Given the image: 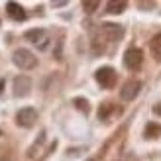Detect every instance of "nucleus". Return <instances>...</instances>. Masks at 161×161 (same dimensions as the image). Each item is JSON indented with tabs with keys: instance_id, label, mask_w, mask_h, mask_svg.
Segmentation results:
<instances>
[{
	"instance_id": "obj_1",
	"label": "nucleus",
	"mask_w": 161,
	"mask_h": 161,
	"mask_svg": "<svg viewBox=\"0 0 161 161\" xmlns=\"http://www.w3.org/2000/svg\"><path fill=\"white\" fill-rule=\"evenodd\" d=\"M124 36V30L122 26H118V24H102V26L96 30V34L91 42V47L92 51L98 55V53H104L106 51V45H114L120 42V37Z\"/></svg>"
},
{
	"instance_id": "obj_2",
	"label": "nucleus",
	"mask_w": 161,
	"mask_h": 161,
	"mask_svg": "<svg viewBox=\"0 0 161 161\" xmlns=\"http://www.w3.org/2000/svg\"><path fill=\"white\" fill-rule=\"evenodd\" d=\"M12 61H14V65L18 69H22V71H31L37 65V57L30 49H24V47H20V49L14 51Z\"/></svg>"
},
{
	"instance_id": "obj_3",
	"label": "nucleus",
	"mask_w": 161,
	"mask_h": 161,
	"mask_svg": "<svg viewBox=\"0 0 161 161\" xmlns=\"http://www.w3.org/2000/svg\"><path fill=\"white\" fill-rule=\"evenodd\" d=\"M94 79L102 88H112L116 85V80H118V75H116V71L112 67H100V69H96Z\"/></svg>"
},
{
	"instance_id": "obj_4",
	"label": "nucleus",
	"mask_w": 161,
	"mask_h": 161,
	"mask_svg": "<svg viewBox=\"0 0 161 161\" xmlns=\"http://www.w3.org/2000/svg\"><path fill=\"white\" fill-rule=\"evenodd\" d=\"M37 122V110L36 108H20L18 112H16V124H18L20 128H34Z\"/></svg>"
},
{
	"instance_id": "obj_5",
	"label": "nucleus",
	"mask_w": 161,
	"mask_h": 161,
	"mask_svg": "<svg viewBox=\"0 0 161 161\" xmlns=\"http://www.w3.org/2000/svg\"><path fill=\"white\" fill-rule=\"evenodd\" d=\"M124 65L126 69L130 71H140L142 65H143V53L138 47H130L126 53H124Z\"/></svg>"
},
{
	"instance_id": "obj_6",
	"label": "nucleus",
	"mask_w": 161,
	"mask_h": 161,
	"mask_svg": "<svg viewBox=\"0 0 161 161\" xmlns=\"http://www.w3.org/2000/svg\"><path fill=\"white\" fill-rule=\"evenodd\" d=\"M140 91H142V83L136 80V79H130V80L124 83L122 88H120V98H122L124 102H132L136 96L140 94Z\"/></svg>"
},
{
	"instance_id": "obj_7",
	"label": "nucleus",
	"mask_w": 161,
	"mask_h": 161,
	"mask_svg": "<svg viewBox=\"0 0 161 161\" xmlns=\"http://www.w3.org/2000/svg\"><path fill=\"white\" fill-rule=\"evenodd\" d=\"M30 91H31V80H30V77L18 75V77L14 79V96L22 98V96H28Z\"/></svg>"
},
{
	"instance_id": "obj_8",
	"label": "nucleus",
	"mask_w": 161,
	"mask_h": 161,
	"mask_svg": "<svg viewBox=\"0 0 161 161\" xmlns=\"http://www.w3.org/2000/svg\"><path fill=\"white\" fill-rule=\"evenodd\" d=\"M24 37L28 39V42H31L34 45H37V47H42V49H45L47 47V34L42 30V28H36V30H28L26 34H24Z\"/></svg>"
},
{
	"instance_id": "obj_9",
	"label": "nucleus",
	"mask_w": 161,
	"mask_h": 161,
	"mask_svg": "<svg viewBox=\"0 0 161 161\" xmlns=\"http://www.w3.org/2000/svg\"><path fill=\"white\" fill-rule=\"evenodd\" d=\"M114 114H122V108H118L116 104H112V102H102L100 104V108H98V118L100 120L108 122Z\"/></svg>"
},
{
	"instance_id": "obj_10",
	"label": "nucleus",
	"mask_w": 161,
	"mask_h": 161,
	"mask_svg": "<svg viewBox=\"0 0 161 161\" xmlns=\"http://www.w3.org/2000/svg\"><path fill=\"white\" fill-rule=\"evenodd\" d=\"M6 12H8V16H10L12 20H16V22H24V20H26V10H24L18 2H8V4H6Z\"/></svg>"
},
{
	"instance_id": "obj_11",
	"label": "nucleus",
	"mask_w": 161,
	"mask_h": 161,
	"mask_svg": "<svg viewBox=\"0 0 161 161\" xmlns=\"http://www.w3.org/2000/svg\"><path fill=\"white\" fill-rule=\"evenodd\" d=\"M149 51H151V55H153L155 61H161V31L151 37V42H149Z\"/></svg>"
},
{
	"instance_id": "obj_12",
	"label": "nucleus",
	"mask_w": 161,
	"mask_h": 161,
	"mask_svg": "<svg viewBox=\"0 0 161 161\" xmlns=\"http://www.w3.org/2000/svg\"><path fill=\"white\" fill-rule=\"evenodd\" d=\"M126 2H108L106 4V12L108 14H122L126 10Z\"/></svg>"
},
{
	"instance_id": "obj_13",
	"label": "nucleus",
	"mask_w": 161,
	"mask_h": 161,
	"mask_svg": "<svg viewBox=\"0 0 161 161\" xmlns=\"http://www.w3.org/2000/svg\"><path fill=\"white\" fill-rule=\"evenodd\" d=\"M159 134H161V126H157L153 122L146 126V138H159Z\"/></svg>"
},
{
	"instance_id": "obj_14",
	"label": "nucleus",
	"mask_w": 161,
	"mask_h": 161,
	"mask_svg": "<svg viewBox=\"0 0 161 161\" xmlns=\"http://www.w3.org/2000/svg\"><path fill=\"white\" fill-rule=\"evenodd\" d=\"M73 104L80 110V112H85V114H88V110H91V106H88V100L86 98H75Z\"/></svg>"
},
{
	"instance_id": "obj_15",
	"label": "nucleus",
	"mask_w": 161,
	"mask_h": 161,
	"mask_svg": "<svg viewBox=\"0 0 161 161\" xmlns=\"http://www.w3.org/2000/svg\"><path fill=\"white\" fill-rule=\"evenodd\" d=\"M98 6H100L98 2H83V8H85V12H86V14H92Z\"/></svg>"
},
{
	"instance_id": "obj_16",
	"label": "nucleus",
	"mask_w": 161,
	"mask_h": 161,
	"mask_svg": "<svg viewBox=\"0 0 161 161\" xmlns=\"http://www.w3.org/2000/svg\"><path fill=\"white\" fill-rule=\"evenodd\" d=\"M153 112H155L157 116H161V102H157L155 106H153Z\"/></svg>"
},
{
	"instance_id": "obj_17",
	"label": "nucleus",
	"mask_w": 161,
	"mask_h": 161,
	"mask_svg": "<svg viewBox=\"0 0 161 161\" xmlns=\"http://www.w3.org/2000/svg\"><path fill=\"white\" fill-rule=\"evenodd\" d=\"M2 88H4V80H0V92H2Z\"/></svg>"
},
{
	"instance_id": "obj_18",
	"label": "nucleus",
	"mask_w": 161,
	"mask_h": 161,
	"mask_svg": "<svg viewBox=\"0 0 161 161\" xmlns=\"http://www.w3.org/2000/svg\"><path fill=\"white\" fill-rule=\"evenodd\" d=\"M88 161H94V159H88Z\"/></svg>"
}]
</instances>
